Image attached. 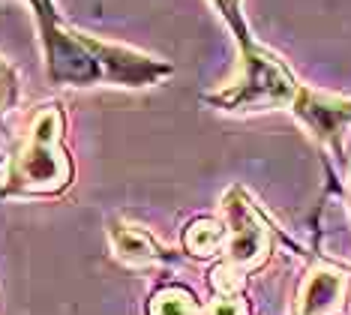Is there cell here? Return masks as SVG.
<instances>
[{"mask_svg": "<svg viewBox=\"0 0 351 315\" xmlns=\"http://www.w3.org/2000/svg\"><path fill=\"white\" fill-rule=\"evenodd\" d=\"M252 303L246 292L241 294H210V301L204 303V315H252Z\"/></svg>", "mask_w": 351, "mask_h": 315, "instance_id": "obj_12", "label": "cell"}, {"mask_svg": "<svg viewBox=\"0 0 351 315\" xmlns=\"http://www.w3.org/2000/svg\"><path fill=\"white\" fill-rule=\"evenodd\" d=\"M303 258L306 268L294 292L291 315H348L351 268L318 253V244Z\"/></svg>", "mask_w": 351, "mask_h": 315, "instance_id": "obj_6", "label": "cell"}, {"mask_svg": "<svg viewBox=\"0 0 351 315\" xmlns=\"http://www.w3.org/2000/svg\"><path fill=\"white\" fill-rule=\"evenodd\" d=\"M43 51V69L51 87L90 91V87H117V91H145L174 75V63L147 54L135 45L102 39L78 30L60 12L58 0H25Z\"/></svg>", "mask_w": 351, "mask_h": 315, "instance_id": "obj_1", "label": "cell"}, {"mask_svg": "<svg viewBox=\"0 0 351 315\" xmlns=\"http://www.w3.org/2000/svg\"><path fill=\"white\" fill-rule=\"evenodd\" d=\"M69 111L60 100L34 105L0 177L6 201H54L75 187V156L66 141Z\"/></svg>", "mask_w": 351, "mask_h": 315, "instance_id": "obj_2", "label": "cell"}, {"mask_svg": "<svg viewBox=\"0 0 351 315\" xmlns=\"http://www.w3.org/2000/svg\"><path fill=\"white\" fill-rule=\"evenodd\" d=\"M289 115L294 124L303 129L309 141L318 148L330 189L339 192L342 187V168L348 165L346 159V139L351 132V96H339L330 91H318V87L300 84L294 102L289 105Z\"/></svg>", "mask_w": 351, "mask_h": 315, "instance_id": "obj_5", "label": "cell"}, {"mask_svg": "<svg viewBox=\"0 0 351 315\" xmlns=\"http://www.w3.org/2000/svg\"><path fill=\"white\" fill-rule=\"evenodd\" d=\"M106 237L111 258L130 270H159L186 261L183 249L165 246L147 225L135 222L130 216H111L106 225Z\"/></svg>", "mask_w": 351, "mask_h": 315, "instance_id": "obj_7", "label": "cell"}, {"mask_svg": "<svg viewBox=\"0 0 351 315\" xmlns=\"http://www.w3.org/2000/svg\"><path fill=\"white\" fill-rule=\"evenodd\" d=\"M207 6L222 19V24H226V30L231 34L237 48L258 39L250 24V15H246V0H207Z\"/></svg>", "mask_w": 351, "mask_h": 315, "instance_id": "obj_10", "label": "cell"}, {"mask_svg": "<svg viewBox=\"0 0 351 315\" xmlns=\"http://www.w3.org/2000/svg\"><path fill=\"white\" fill-rule=\"evenodd\" d=\"M180 249L195 261H217L226 249V222L222 216H193L183 225Z\"/></svg>", "mask_w": 351, "mask_h": 315, "instance_id": "obj_8", "label": "cell"}, {"mask_svg": "<svg viewBox=\"0 0 351 315\" xmlns=\"http://www.w3.org/2000/svg\"><path fill=\"white\" fill-rule=\"evenodd\" d=\"M145 315H204V301L183 282H159L145 301Z\"/></svg>", "mask_w": 351, "mask_h": 315, "instance_id": "obj_9", "label": "cell"}, {"mask_svg": "<svg viewBox=\"0 0 351 315\" xmlns=\"http://www.w3.org/2000/svg\"><path fill=\"white\" fill-rule=\"evenodd\" d=\"M21 102V75L12 60L0 54V124L19 108Z\"/></svg>", "mask_w": 351, "mask_h": 315, "instance_id": "obj_11", "label": "cell"}, {"mask_svg": "<svg viewBox=\"0 0 351 315\" xmlns=\"http://www.w3.org/2000/svg\"><path fill=\"white\" fill-rule=\"evenodd\" d=\"M219 216L226 222V249L207 270V285L213 294L246 292L250 279L274 261L279 246H289L294 255H306L294 240L285 237L274 216L243 183H234L222 192Z\"/></svg>", "mask_w": 351, "mask_h": 315, "instance_id": "obj_3", "label": "cell"}, {"mask_svg": "<svg viewBox=\"0 0 351 315\" xmlns=\"http://www.w3.org/2000/svg\"><path fill=\"white\" fill-rule=\"evenodd\" d=\"M300 84L303 82L291 63L261 39H255L237 48V67L231 78L202 93V102L228 117H255L270 111H289Z\"/></svg>", "mask_w": 351, "mask_h": 315, "instance_id": "obj_4", "label": "cell"}]
</instances>
